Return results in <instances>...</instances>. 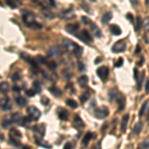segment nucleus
Segmentation results:
<instances>
[{"mask_svg": "<svg viewBox=\"0 0 149 149\" xmlns=\"http://www.w3.org/2000/svg\"><path fill=\"white\" fill-rule=\"evenodd\" d=\"M21 14H22V20L26 26L32 28H38V29L43 27L42 24L38 23L36 21V16L33 12L29 10H22Z\"/></svg>", "mask_w": 149, "mask_h": 149, "instance_id": "1", "label": "nucleus"}, {"mask_svg": "<svg viewBox=\"0 0 149 149\" xmlns=\"http://www.w3.org/2000/svg\"><path fill=\"white\" fill-rule=\"evenodd\" d=\"M63 46L69 53H71L72 55H74L76 57H80L83 54V48L80 45L77 44V43H74L69 39L63 40Z\"/></svg>", "mask_w": 149, "mask_h": 149, "instance_id": "2", "label": "nucleus"}, {"mask_svg": "<svg viewBox=\"0 0 149 149\" xmlns=\"http://www.w3.org/2000/svg\"><path fill=\"white\" fill-rule=\"evenodd\" d=\"M28 113H29V117L31 118V120H38L41 116L40 109H37L36 107H28Z\"/></svg>", "mask_w": 149, "mask_h": 149, "instance_id": "3", "label": "nucleus"}, {"mask_svg": "<svg viewBox=\"0 0 149 149\" xmlns=\"http://www.w3.org/2000/svg\"><path fill=\"white\" fill-rule=\"evenodd\" d=\"M126 49V44H125V41L123 40H119L117 41L116 43L112 46L111 48V51L113 53H121L124 52Z\"/></svg>", "mask_w": 149, "mask_h": 149, "instance_id": "4", "label": "nucleus"}, {"mask_svg": "<svg viewBox=\"0 0 149 149\" xmlns=\"http://www.w3.org/2000/svg\"><path fill=\"white\" fill-rule=\"evenodd\" d=\"M109 114V109L105 107H98V109H95V116L97 117V118H105V117H107Z\"/></svg>", "mask_w": 149, "mask_h": 149, "instance_id": "5", "label": "nucleus"}, {"mask_svg": "<svg viewBox=\"0 0 149 149\" xmlns=\"http://www.w3.org/2000/svg\"><path fill=\"white\" fill-rule=\"evenodd\" d=\"M77 37H78L79 39H81L83 42L86 43V44L93 43V37H92V35L90 34V32H88V30H83L80 33V35H78Z\"/></svg>", "mask_w": 149, "mask_h": 149, "instance_id": "6", "label": "nucleus"}, {"mask_svg": "<svg viewBox=\"0 0 149 149\" xmlns=\"http://www.w3.org/2000/svg\"><path fill=\"white\" fill-rule=\"evenodd\" d=\"M47 55L49 57H57V56H62L63 55V51L60 47L58 46H53L51 48H49L47 52Z\"/></svg>", "mask_w": 149, "mask_h": 149, "instance_id": "7", "label": "nucleus"}, {"mask_svg": "<svg viewBox=\"0 0 149 149\" xmlns=\"http://www.w3.org/2000/svg\"><path fill=\"white\" fill-rule=\"evenodd\" d=\"M97 74L98 76V78L102 79V81H105L109 77V68L107 67H100L97 70Z\"/></svg>", "mask_w": 149, "mask_h": 149, "instance_id": "8", "label": "nucleus"}, {"mask_svg": "<svg viewBox=\"0 0 149 149\" xmlns=\"http://www.w3.org/2000/svg\"><path fill=\"white\" fill-rule=\"evenodd\" d=\"M60 17L64 19V20H71V19H74L76 17V15H74L73 9H66V10L62 11L60 13Z\"/></svg>", "mask_w": 149, "mask_h": 149, "instance_id": "9", "label": "nucleus"}, {"mask_svg": "<svg viewBox=\"0 0 149 149\" xmlns=\"http://www.w3.org/2000/svg\"><path fill=\"white\" fill-rule=\"evenodd\" d=\"M80 29V25L79 24H69L65 27V30L69 33V34H72V35H74L77 36L78 35V31Z\"/></svg>", "mask_w": 149, "mask_h": 149, "instance_id": "10", "label": "nucleus"}, {"mask_svg": "<svg viewBox=\"0 0 149 149\" xmlns=\"http://www.w3.org/2000/svg\"><path fill=\"white\" fill-rule=\"evenodd\" d=\"M11 118L13 120V123H17L19 125H25V121H24V116L19 112H15L11 115Z\"/></svg>", "mask_w": 149, "mask_h": 149, "instance_id": "11", "label": "nucleus"}, {"mask_svg": "<svg viewBox=\"0 0 149 149\" xmlns=\"http://www.w3.org/2000/svg\"><path fill=\"white\" fill-rule=\"evenodd\" d=\"M121 93H119L118 91L116 90V88H111V90L109 91V100L110 102H117L118 100V98L120 97Z\"/></svg>", "mask_w": 149, "mask_h": 149, "instance_id": "12", "label": "nucleus"}, {"mask_svg": "<svg viewBox=\"0 0 149 149\" xmlns=\"http://www.w3.org/2000/svg\"><path fill=\"white\" fill-rule=\"evenodd\" d=\"M35 142H36L37 145L41 146V147H44V148H47V149H51L52 148V146L50 145L49 143L46 142V141H44L41 137L39 138L38 136H36V137H35Z\"/></svg>", "mask_w": 149, "mask_h": 149, "instance_id": "13", "label": "nucleus"}, {"mask_svg": "<svg viewBox=\"0 0 149 149\" xmlns=\"http://www.w3.org/2000/svg\"><path fill=\"white\" fill-rule=\"evenodd\" d=\"M93 137V134L92 132H86L85 134V136H84L83 140H81V144H83V147H86V145H88V143H90V141L92 140V138Z\"/></svg>", "mask_w": 149, "mask_h": 149, "instance_id": "14", "label": "nucleus"}, {"mask_svg": "<svg viewBox=\"0 0 149 149\" xmlns=\"http://www.w3.org/2000/svg\"><path fill=\"white\" fill-rule=\"evenodd\" d=\"M88 24L91 26V28H92V30L93 31V33H95L97 37H98V38L102 37V32H100V28H98L97 26L93 22V21H91V20H90V21H88Z\"/></svg>", "mask_w": 149, "mask_h": 149, "instance_id": "15", "label": "nucleus"}, {"mask_svg": "<svg viewBox=\"0 0 149 149\" xmlns=\"http://www.w3.org/2000/svg\"><path fill=\"white\" fill-rule=\"evenodd\" d=\"M21 56H22V58L25 61H27L28 63H30V65L32 67H35V68H37L38 67V64H37V62L35 61L33 58H31L30 56H28V55H26V54H24V53H21Z\"/></svg>", "mask_w": 149, "mask_h": 149, "instance_id": "16", "label": "nucleus"}, {"mask_svg": "<svg viewBox=\"0 0 149 149\" xmlns=\"http://www.w3.org/2000/svg\"><path fill=\"white\" fill-rule=\"evenodd\" d=\"M144 78H145V72H141V73L138 74V76L135 78L136 81H137V91L141 90V86H142Z\"/></svg>", "mask_w": 149, "mask_h": 149, "instance_id": "17", "label": "nucleus"}, {"mask_svg": "<svg viewBox=\"0 0 149 149\" xmlns=\"http://www.w3.org/2000/svg\"><path fill=\"white\" fill-rule=\"evenodd\" d=\"M58 116L61 120H67L69 117V112L64 109H59L58 110Z\"/></svg>", "mask_w": 149, "mask_h": 149, "instance_id": "18", "label": "nucleus"}, {"mask_svg": "<svg viewBox=\"0 0 149 149\" xmlns=\"http://www.w3.org/2000/svg\"><path fill=\"white\" fill-rule=\"evenodd\" d=\"M74 125L77 127V128H81V127L85 126V123L81 120V118L80 117V115H74Z\"/></svg>", "mask_w": 149, "mask_h": 149, "instance_id": "19", "label": "nucleus"}, {"mask_svg": "<svg viewBox=\"0 0 149 149\" xmlns=\"http://www.w3.org/2000/svg\"><path fill=\"white\" fill-rule=\"evenodd\" d=\"M1 109L4 110H9L11 109V102L8 97H4L1 100Z\"/></svg>", "mask_w": 149, "mask_h": 149, "instance_id": "20", "label": "nucleus"}, {"mask_svg": "<svg viewBox=\"0 0 149 149\" xmlns=\"http://www.w3.org/2000/svg\"><path fill=\"white\" fill-rule=\"evenodd\" d=\"M32 129H33V131L39 133L40 137L43 138V136H44V134H45V125H42V124H40V125L32 127Z\"/></svg>", "mask_w": 149, "mask_h": 149, "instance_id": "21", "label": "nucleus"}, {"mask_svg": "<svg viewBox=\"0 0 149 149\" xmlns=\"http://www.w3.org/2000/svg\"><path fill=\"white\" fill-rule=\"evenodd\" d=\"M142 128H143L142 122H140V121L137 122V123L133 126V128H132V134H133V135H137V134H139L141 132Z\"/></svg>", "mask_w": 149, "mask_h": 149, "instance_id": "22", "label": "nucleus"}, {"mask_svg": "<svg viewBox=\"0 0 149 149\" xmlns=\"http://www.w3.org/2000/svg\"><path fill=\"white\" fill-rule=\"evenodd\" d=\"M128 119H129V115L128 114H125L121 119V126H120V130L122 133H124L126 130V125H127V122H128Z\"/></svg>", "mask_w": 149, "mask_h": 149, "instance_id": "23", "label": "nucleus"}, {"mask_svg": "<svg viewBox=\"0 0 149 149\" xmlns=\"http://www.w3.org/2000/svg\"><path fill=\"white\" fill-rule=\"evenodd\" d=\"M78 83L81 88H86V86H88V78L86 76H81L79 78Z\"/></svg>", "mask_w": 149, "mask_h": 149, "instance_id": "24", "label": "nucleus"}, {"mask_svg": "<svg viewBox=\"0 0 149 149\" xmlns=\"http://www.w3.org/2000/svg\"><path fill=\"white\" fill-rule=\"evenodd\" d=\"M110 32L115 36H118V35L121 34L122 31H121V29L118 25H115V24H113V25L110 26Z\"/></svg>", "mask_w": 149, "mask_h": 149, "instance_id": "25", "label": "nucleus"}, {"mask_svg": "<svg viewBox=\"0 0 149 149\" xmlns=\"http://www.w3.org/2000/svg\"><path fill=\"white\" fill-rule=\"evenodd\" d=\"M12 124H13V120H12V118H11V116L10 117H8V118H5V119H3L1 122V125L3 128H9Z\"/></svg>", "mask_w": 149, "mask_h": 149, "instance_id": "26", "label": "nucleus"}, {"mask_svg": "<svg viewBox=\"0 0 149 149\" xmlns=\"http://www.w3.org/2000/svg\"><path fill=\"white\" fill-rule=\"evenodd\" d=\"M15 102L19 107H25L27 104V100L24 97H21V95H19V97L15 98Z\"/></svg>", "mask_w": 149, "mask_h": 149, "instance_id": "27", "label": "nucleus"}, {"mask_svg": "<svg viewBox=\"0 0 149 149\" xmlns=\"http://www.w3.org/2000/svg\"><path fill=\"white\" fill-rule=\"evenodd\" d=\"M10 136H11V137H13V138L18 139V138H21V137H22V134H21V132L19 131L18 129L12 128L11 130H10Z\"/></svg>", "mask_w": 149, "mask_h": 149, "instance_id": "28", "label": "nucleus"}, {"mask_svg": "<svg viewBox=\"0 0 149 149\" xmlns=\"http://www.w3.org/2000/svg\"><path fill=\"white\" fill-rule=\"evenodd\" d=\"M111 19H112V13L111 12H107V13L102 16V24H107Z\"/></svg>", "mask_w": 149, "mask_h": 149, "instance_id": "29", "label": "nucleus"}, {"mask_svg": "<svg viewBox=\"0 0 149 149\" xmlns=\"http://www.w3.org/2000/svg\"><path fill=\"white\" fill-rule=\"evenodd\" d=\"M42 13H43V15H44L45 17L48 18V19H53V18H54V14H53L48 8H46V7H43Z\"/></svg>", "mask_w": 149, "mask_h": 149, "instance_id": "30", "label": "nucleus"}, {"mask_svg": "<svg viewBox=\"0 0 149 149\" xmlns=\"http://www.w3.org/2000/svg\"><path fill=\"white\" fill-rule=\"evenodd\" d=\"M41 88H42V86H41V83L39 81H34L33 83V88L32 90L34 91L36 93H39L41 92Z\"/></svg>", "mask_w": 149, "mask_h": 149, "instance_id": "31", "label": "nucleus"}, {"mask_svg": "<svg viewBox=\"0 0 149 149\" xmlns=\"http://www.w3.org/2000/svg\"><path fill=\"white\" fill-rule=\"evenodd\" d=\"M142 25H143L142 18H141L140 16H137V18H136V25H135V31H136V32H139V31H140Z\"/></svg>", "mask_w": 149, "mask_h": 149, "instance_id": "32", "label": "nucleus"}, {"mask_svg": "<svg viewBox=\"0 0 149 149\" xmlns=\"http://www.w3.org/2000/svg\"><path fill=\"white\" fill-rule=\"evenodd\" d=\"M147 109H148V100H146V102L142 104V107H141L140 110H139V116H140V117L143 116L144 113L147 111Z\"/></svg>", "mask_w": 149, "mask_h": 149, "instance_id": "33", "label": "nucleus"}, {"mask_svg": "<svg viewBox=\"0 0 149 149\" xmlns=\"http://www.w3.org/2000/svg\"><path fill=\"white\" fill-rule=\"evenodd\" d=\"M49 92L52 93L53 95H54L55 97H61V95H62V92L58 88H50Z\"/></svg>", "mask_w": 149, "mask_h": 149, "instance_id": "34", "label": "nucleus"}, {"mask_svg": "<svg viewBox=\"0 0 149 149\" xmlns=\"http://www.w3.org/2000/svg\"><path fill=\"white\" fill-rule=\"evenodd\" d=\"M66 103L69 105L70 107H72V109H77V107H78V103H77V102H76V100H72V98L67 100Z\"/></svg>", "mask_w": 149, "mask_h": 149, "instance_id": "35", "label": "nucleus"}, {"mask_svg": "<svg viewBox=\"0 0 149 149\" xmlns=\"http://www.w3.org/2000/svg\"><path fill=\"white\" fill-rule=\"evenodd\" d=\"M0 90H1L3 93H6L9 91V85L6 83V81H2V83H0Z\"/></svg>", "mask_w": 149, "mask_h": 149, "instance_id": "36", "label": "nucleus"}, {"mask_svg": "<svg viewBox=\"0 0 149 149\" xmlns=\"http://www.w3.org/2000/svg\"><path fill=\"white\" fill-rule=\"evenodd\" d=\"M9 142H10V144H12V145H14V146H16V147H19V146L21 145V143L18 141V139H16V138H13V137H9Z\"/></svg>", "mask_w": 149, "mask_h": 149, "instance_id": "37", "label": "nucleus"}, {"mask_svg": "<svg viewBox=\"0 0 149 149\" xmlns=\"http://www.w3.org/2000/svg\"><path fill=\"white\" fill-rule=\"evenodd\" d=\"M21 78H22V74H21V73H19V72H16V73L12 74V81H17L19 80H21Z\"/></svg>", "mask_w": 149, "mask_h": 149, "instance_id": "38", "label": "nucleus"}, {"mask_svg": "<svg viewBox=\"0 0 149 149\" xmlns=\"http://www.w3.org/2000/svg\"><path fill=\"white\" fill-rule=\"evenodd\" d=\"M35 61L37 62V64L38 63H41V64H47L48 63L46 58H44V57H42V56H37V57H36Z\"/></svg>", "mask_w": 149, "mask_h": 149, "instance_id": "39", "label": "nucleus"}, {"mask_svg": "<svg viewBox=\"0 0 149 149\" xmlns=\"http://www.w3.org/2000/svg\"><path fill=\"white\" fill-rule=\"evenodd\" d=\"M90 98V93H83V95H81V97H80V100H81V103H84V102H86V100Z\"/></svg>", "mask_w": 149, "mask_h": 149, "instance_id": "40", "label": "nucleus"}, {"mask_svg": "<svg viewBox=\"0 0 149 149\" xmlns=\"http://www.w3.org/2000/svg\"><path fill=\"white\" fill-rule=\"evenodd\" d=\"M6 4L9 7H11L12 9H16V8H17V4H16L14 1H6Z\"/></svg>", "mask_w": 149, "mask_h": 149, "instance_id": "41", "label": "nucleus"}, {"mask_svg": "<svg viewBox=\"0 0 149 149\" xmlns=\"http://www.w3.org/2000/svg\"><path fill=\"white\" fill-rule=\"evenodd\" d=\"M122 65H123V59H122V58H119V59L117 60L116 63H115V67H116V68H119V67H121Z\"/></svg>", "mask_w": 149, "mask_h": 149, "instance_id": "42", "label": "nucleus"}, {"mask_svg": "<svg viewBox=\"0 0 149 149\" xmlns=\"http://www.w3.org/2000/svg\"><path fill=\"white\" fill-rule=\"evenodd\" d=\"M140 149H148V138L140 145Z\"/></svg>", "mask_w": 149, "mask_h": 149, "instance_id": "43", "label": "nucleus"}, {"mask_svg": "<svg viewBox=\"0 0 149 149\" xmlns=\"http://www.w3.org/2000/svg\"><path fill=\"white\" fill-rule=\"evenodd\" d=\"M26 95H27L28 97H34V95H36V93L33 90H27V91H26Z\"/></svg>", "mask_w": 149, "mask_h": 149, "instance_id": "44", "label": "nucleus"}, {"mask_svg": "<svg viewBox=\"0 0 149 149\" xmlns=\"http://www.w3.org/2000/svg\"><path fill=\"white\" fill-rule=\"evenodd\" d=\"M41 102H42L43 104L47 105L48 103H49V100H48L46 97H42V98H41Z\"/></svg>", "mask_w": 149, "mask_h": 149, "instance_id": "45", "label": "nucleus"}, {"mask_svg": "<svg viewBox=\"0 0 149 149\" xmlns=\"http://www.w3.org/2000/svg\"><path fill=\"white\" fill-rule=\"evenodd\" d=\"M49 68L51 69V70H56V68H57V64L55 63V62H52V63H50V64H49Z\"/></svg>", "mask_w": 149, "mask_h": 149, "instance_id": "46", "label": "nucleus"}, {"mask_svg": "<svg viewBox=\"0 0 149 149\" xmlns=\"http://www.w3.org/2000/svg\"><path fill=\"white\" fill-rule=\"evenodd\" d=\"M72 148H73V144L70 143V142L66 143V145L64 146V149H72Z\"/></svg>", "mask_w": 149, "mask_h": 149, "instance_id": "47", "label": "nucleus"}, {"mask_svg": "<svg viewBox=\"0 0 149 149\" xmlns=\"http://www.w3.org/2000/svg\"><path fill=\"white\" fill-rule=\"evenodd\" d=\"M126 17H127V19H128L130 22H133V17H132V14L131 13H128L126 15Z\"/></svg>", "mask_w": 149, "mask_h": 149, "instance_id": "48", "label": "nucleus"}, {"mask_svg": "<svg viewBox=\"0 0 149 149\" xmlns=\"http://www.w3.org/2000/svg\"><path fill=\"white\" fill-rule=\"evenodd\" d=\"M79 70H80V71H84V70H85V66H84V64L81 63V62L79 63Z\"/></svg>", "mask_w": 149, "mask_h": 149, "instance_id": "49", "label": "nucleus"}, {"mask_svg": "<svg viewBox=\"0 0 149 149\" xmlns=\"http://www.w3.org/2000/svg\"><path fill=\"white\" fill-rule=\"evenodd\" d=\"M149 92V81H146V85H145V93H148Z\"/></svg>", "mask_w": 149, "mask_h": 149, "instance_id": "50", "label": "nucleus"}, {"mask_svg": "<svg viewBox=\"0 0 149 149\" xmlns=\"http://www.w3.org/2000/svg\"><path fill=\"white\" fill-rule=\"evenodd\" d=\"M143 63H144V58H143V57H141L140 61H139L138 63H137V66H138V67H141V66L143 65Z\"/></svg>", "mask_w": 149, "mask_h": 149, "instance_id": "51", "label": "nucleus"}, {"mask_svg": "<svg viewBox=\"0 0 149 149\" xmlns=\"http://www.w3.org/2000/svg\"><path fill=\"white\" fill-rule=\"evenodd\" d=\"M13 91H14V92H16V93H19V92H20V88H19V86H13Z\"/></svg>", "mask_w": 149, "mask_h": 149, "instance_id": "52", "label": "nucleus"}, {"mask_svg": "<svg viewBox=\"0 0 149 149\" xmlns=\"http://www.w3.org/2000/svg\"><path fill=\"white\" fill-rule=\"evenodd\" d=\"M148 22H149V19L146 18V22H145V24H144V27H145V29H146V31H147V32H148Z\"/></svg>", "mask_w": 149, "mask_h": 149, "instance_id": "53", "label": "nucleus"}, {"mask_svg": "<svg viewBox=\"0 0 149 149\" xmlns=\"http://www.w3.org/2000/svg\"><path fill=\"white\" fill-rule=\"evenodd\" d=\"M139 53H140V46L137 45V46H136V50H135V54H139Z\"/></svg>", "mask_w": 149, "mask_h": 149, "instance_id": "54", "label": "nucleus"}, {"mask_svg": "<svg viewBox=\"0 0 149 149\" xmlns=\"http://www.w3.org/2000/svg\"><path fill=\"white\" fill-rule=\"evenodd\" d=\"M100 61H102V59H100H100H97V60H95V64H97V63H100Z\"/></svg>", "mask_w": 149, "mask_h": 149, "instance_id": "55", "label": "nucleus"}, {"mask_svg": "<svg viewBox=\"0 0 149 149\" xmlns=\"http://www.w3.org/2000/svg\"><path fill=\"white\" fill-rule=\"evenodd\" d=\"M4 137H3V134H1V132H0V140H3Z\"/></svg>", "mask_w": 149, "mask_h": 149, "instance_id": "56", "label": "nucleus"}, {"mask_svg": "<svg viewBox=\"0 0 149 149\" xmlns=\"http://www.w3.org/2000/svg\"><path fill=\"white\" fill-rule=\"evenodd\" d=\"M22 149H31V147H30V146H24Z\"/></svg>", "mask_w": 149, "mask_h": 149, "instance_id": "57", "label": "nucleus"}, {"mask_svg": "<svg viewBox=\"0 0 149 149\" xmlns=\"http://www.w3.org/2000/svg\"><path fill=\"white\" fill-rule=\"evenodd\" d=\"M138 2H135V1H131V4H133V5H136Z\"/></svg>", "mask_w": 149, "mask_h": 149, "instance_id": "58", "label": "nucleus"}]
</instances>
